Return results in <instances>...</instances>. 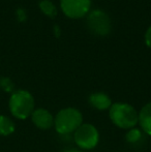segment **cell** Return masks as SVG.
<instances>
[{
    "label": "cell",
    "mask_w": 151,
    "mask_h": 152,
    "mask_svg": "<svg viewBox=\"0 0 151 152\" xmlns=\"http://www.w3.org/2000/svg\"><path fill=\"white\" fill-rule=\"evenodd\" d=\"M110 118L118 127L131 128L139 121V115L131 104L117 102L110 107Z\"/></svg>",
    "instance_id": "6da1fadb"
},
{
    "label": "cell",
    "mask_w": 151,
    "mask_h": 152,
    "mask_svg": "<svg viewBox=\"0 0 151 152\" xmlns=\"http://www.w3.org/2000/svg\"><path fill=\"white\" fill-rule=\"evenodd\" d=\"M9 109L15 117L26 119L33 113L34 99L28 91H16L12 93L9 99Z\"/></svg>",
    "instance_id": "7a4b0ae2"
},
{
    "label": "cell",
    "mask_w": 151,
    "mask_h": 152,
    "mask_svg": "<svg viewBox=\"0 0 151 152\" xmlns=\"http://www.w3.org/2000/svg\"><path fill=\"white\" fill-rule=\"evenodd\" d=\"M82 114L78 110L74 108H66L57 114L54 124L57 132L60 134H66L77 130V128L82 124Z\"/></svg>",
    "instance_id": "3957f363"
},
{
    "label": "cell",
    "mask_w": 151,
    "mask_h": 152,
    "mask_svg": "<svg viewBox=\"0 0 151 152\" xmlns=\"http://www.w3.org/2000/svg\"><path fill=\"white\" fill-rule=\"evenodd\" d=\"M99 140L98 132L91 124H81L75 132V141L80 148L92 149Z\"/></svg>",
    "instance_id": "277c9868"
},
{
    "label": "cell",
    "mask_w": 151,
    "mask_h": 152,
    "mask_svg": "<svg viewBox=\"0 0 151 152\" xmlns=\"http://www.w3.org/2000/svg\"><path fill=\"white\" fill-rule=\"evenodd\" d=\"M87 26L92 33L106 35L111 30V20L106 12L93 10L87 17Z\"/></svg>",
    "instance_id": "5b68a950"
},
{
    "label": "cell",
    "mask_w": 151,
    "mask_h": 152,
    "mask_svg": "<svg viewBox=\"0 0 151 152\" xmlns=\"http://www.w3.org/2000/svg\"><path fill=\"white\" fill-rule=\"evenodd\" d=\"M90 0H61V8L67 17L73 19L82 18L88 12Z\"/></svg>",
    "instance_id": "8992f818"
},
{
    "label": "cell",
    "mask_w": 151,
    "mask_h": 152,
    "mask_svg": "<svg viewBox=\"0 0 151 152\" xmlns=\"http://www.w3.org/2000/svg\"><path fill=\"white\" fill-rule=\"evenodd\" d=\"M32 121L35 125L40 129H49L53 125V116L49 111L44 109H37L33 111L32 114Z\"/></svg>",
    "instance_id": "52a82bcc"
},
{
    "label": "cell",
    "mask_w": 151,
    "mask_h": 152,
    "mask_svg": "<svg viewBox=\"0 0 151 152\" xmlns=\"http://www.w3.org/2000/svg\"><path fill=\"white\" fill-rule=\"evenodd\" d=\"M89 102L93 108L97 110H107L112 106L111 98L105 93L101 92H96L92 93L89 97Z\"/></svg>",
    "instance_id": "ba28073f"
},
{
    "label": "cell",
    "mask_w": 151,
    "mask_h": 152,
    "mask_svg": "<svg viewBox=\"0 0 151 152\" xmlns=\"http://www.w3.org/2000/svg\"><path fill=\"white\" fill-rule=\"evenodd\" d=\"M139 121L144 132L151 136V102H148L142 108L139 114Z\"/></svg>",
    "instance_id": "9c48e42d"
},
{
    "label": "cell",
    "mask_w": 151,
    "mask_h": 152,
    "mask_svg": "<svg viewBox=\"0 0 151 152\" xmlns=\"http://www.w3.org/2000/svg\"><path fill=\"white\" fill-rule=\"evenodd\" d=\"M15 130V124L9 118L5 116H0V134L8 136Z\"/></svg>",
    "instance_id": "30bf717a"
},
{
    "label": "cell",
    "mask_w": 151,
    "mask_h": 152,
    "mask_svg": "<svg viewBox=\"0 0 151 152\" xmlns=\"http://www.w3.org/2000/svg\"><path fill=\"white\" fill-rule=\"evenodd\" d=\"M39 7L42 10V12L44 15H47L50 18H55L57 15V10L55 7V5L49 0H42L39 3Z\"/></svg>",
    "instance_id": "8fae6325"
},
{
    "label": "cell",
    "mask_w": 151,
    "mask_h": 152,
    "mask_svg": "<svg viewBox=\"0 0 151 152\" xmlns=\"http://www.w3.org/2000/svg\"><path fill=\"white\" fill-rule=\"evenodd\" d=\"M141 132L137 128H133V129H131L126 134V140L128 141L129 143H136L141 139Z\"/></svg>",
    "instance_id": "7c38bea8"
},
{
    "label": "cell",
    "mask_w": 151,
    "mask_h": 152,
    "mask_svg": "<svg viewBox=\"0 0 151 152\" xmlns=\"http://www.w3.org/2000/svg\"><path fill=\"white\" fill-rule=\"evenodd\" d=\"M145 42H146V45H147L149 48H151V26L148 28V30L145 34Z\"/></svg>",
    "instance_id": "4fadbf2b"
},
{
    "label": "cell",
    "mask_w": 151,
    "mask_h": 152,
    "mask_svg": "<svg viewBox=\"0 0 151 152\" xmlns=\"http://www.w3.org/2000/svg\"><path fill=\"white\" fill-rule=\"evenodd\" d=\"M64 152H82V151H79V150H76V149H71V150H66Z\"/></svg>",
    "instance_id": "5bb4252c"
}]
</instances>
